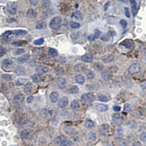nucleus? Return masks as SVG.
Returning a JSON list of instances; mask_svg holds the SVG:
<instances>
[{
	"label": "nucleus",
	"mask_w": 146,
	"mask_h": 146,
	"mask_svg": "<svg viewBox=\"0 0 146 146\" xmlns=\"http://www.w3.org/2000/svg\"><path fill=\"white\" fill-rule=\"evenodd\" d=\"M12 44L15 45V46H22L23 45V42L20 41H17L12 43Z\"/></svg>",
	"instance_id": "53"
},
{
	"label": "nucleus",
	"mask_w": 146,
	"mask_h": 146,
	"mask_svg": "<svg viewBox=\"0 0 146 146\" xmlns=\"http://www.w3.org/2000/svg\"><path fill=\"white\" fill-rule=\"evenodd\" d=\"M82 99L84 100L85 102H92L95 99V97L93 94L92 93H86L82 95Z\"/></svg>",
	"instance_id": "6"
},
{
	"label": "nucleus",
	"mask_w": 146,
	"mask_h": 146,
	"mask_svg": "<svg viewBox=\"0 0 146 146\" xmlns=\"http://www.w3.org/2000/svg\"><path fill=\"white\" fill-rule=\"evenodd\" d=\"M7 11L11 15H14L16 13H17V8L15 6H10L9 8L7 9Z\"/></svg>",
	"instance_id": "36"
},
{
	"label": "nucleus",
	"mask_w": 146,
	"mask_h": 146,
	"mask_svg": "<svg viewBox=\"0 0 146 146\" xmlns=\"http://www.w3.org/2000/svg\"><path fill=\"white\" fill-rule=\"evenodd\" d=\"M61 19L59 17H55L51 19L49 26L51 29L56 30L60 27L61 24Z\"/></svg>",
	"instance_id": "1"
},
{
	"label": "nucleus",
	"mask_w": 146,
	"mask_h": 146,
	"mask_svg": "<svg viewBox=\"0 0 146 146\" xmlns=\"http://www.w3.org/2000/svg\"><path fill=\"white\" fill-rule=\"evenodd\" d=\"M59 98V94L56 91H53L50 94V99L51 102L55 103L58 101Z\"/></svg>",
	"instance_id": "12"
},
{
	"label": "nucleus",
	"mask_w": 146,
	"mask_h": 146,
	"mask_svg": "<svg viewBox=\"0 0 146 146\" xmlns=\"http://www.w3.org/2000/svg\"><path fill=\"white\" fill-rule=\"evenodd\" d=\"M141 70V67L136 64H133L131 65L129 68V72L131 74H135L139 72Z\"/></svg>",
	"instance_id": "8"
},
{
	"label": "nucleus",
	"mask_w": 146,
	"mask_h": 146,
	"mask_svg": "<svg viewBox=\"0 0 146 146\" xmlns=\"http://www.w3.org/2000/svg\"><path fill=\"white\" fill-rule=\"evenodd\" d=\"M140 140L143 142H146V132L144 131L140 135Z\"/></svg>",
	"instance_id": "46"
},
{
	"label": "nucleus",
	"mask_w": 146,
	"mask_h": 146,
	"mask_svg": "<svg viewBox=\"0 0 146 146\" xmlns=\"http://www.w3.org/2000/svg\"><path fill=\"white\" fill-rule=\"evenodd\" d=\"M29 2L33 6H36L38 3V0H29Z\"/></svg>",
	"instance_id": "54"
},
{
	"label": "nucleus",
	"mask_w": 146,
	"mask_h": 146,
	"mask_svg": "<svg viewBox=\"0 0 146 146\" xmlns=\"http://www.w3.org/2000/svg\"><path fill=\"white\" fill-rule=\"evenodd\" d=\"M101 34V32L99 31V30H96L95 32L94 33V35H90L88 36V40L91 41H93L94 40H95L96 38H98L100 36V35Z\"/></svg>",
	"instance_id": "22"
},
{
	"label": "nucleus",
	"mask_w": 146,
	"mask_h": 146,
	"mask_svg": "<svg viewBox=\"0 0 146 146\" xmlns=\"http://www.w3.org/2000/svg\"><path fill=\"white\" fill-rule=\"evenodd\" d=\"M113 56L112 55H109L107 56H106L105 58V59H103V61L105 63H109V62H111L113 60Z\"/></svg>",
	"instance_id": "43"
},
{
	"label": "nucleus",
	"mask_w": 146,
	"mask_h": 146,
	"mask_svg": "<svg viewBox=\"0 0 146 146\" xmlns=\"http://www.w3.org/2000/svg\"><path fill=\"white\" fill-rule=\"evenodd\" d=\"M68 104V100L67 97L64 96L60 100L59 102V106L61 108H65Z\"/></svg>",
	"instance_id": "9"
},
{
	"label": "nucleus",
	"mask_w": 146,
	"mask_h": 146,
	"mask_svg": "<svg viewBox=\"0 0 146 146\" xmlns=\"http://www.w3.org/2000/svg\"><path fill=\"white\" fill-rule=\"evenodd\" d=\"M28 83V79L25 78H19L16 80L15 84L16 85L21 86V85H26Z\"/></svg>",
	"instance_id": "14"
},
{
	"label": "nucleus",
	"mask_w": 146,
	"mask_h": 146,
	"mask_svg": "<svg viewBox=\"0 0 146 146\" xmlns=\"http://www.w3.org/2000/svg\"><path fill=\"white\" fill-rule=\"evenodd\" d=\"M96 108L97 111L100 112H105L107 111L108 107L106 105L98 104L96 105Z\"/></svg>",
	"instance_id": "18"
},
{
	"label": "nucleus",
	"mask_w": 146,
	"mask_h": 146,
	"mask_svg": "<svg viewBox=\"0 0 146 146\" xmlns=\"http://www.w3.org/2000/svg\"><path fill=\"white\" fill-rule=\"evenodd\" d=\"M101 39H102L103 41H107L108 39H109V37H108V35H104L102 36V37H101Z\"/></svg>",
	"instance_id": "56"
},
{
	"label": "nucleus",
	"mask_w": 146,
	"mask_h": 146,
	"mask_svg": "<svg viewBox=\"0 0 146 146\" xmlns=\"http://www.w3.org/2000/svg\"><path fill=\"white\" fill-rule=\"evenodd\" d=\"M0 53H1V56L2 57L3 55H5V54H6V50L5 48H3L1 47V49H0Z\"/></svg>",
	"instance_id": "55"
},
{
	"label": "nucleus",
	"mask_w": 146,
	"mask_h": 146,
	"mask_svg": "<svg viewBox=\"0 0 146 146\" xmlns=\"http://www.w3.org/2000/svg\"><path fill=\"white\" fill-rule=\"evenodd\" d=\"M33 97L32 96H30L28 97V98L27 99V102L28 103H31L33 101Z\"/></svg>",
	"instance_id": "58"
},
{
	"label": "nucleus",
	"mask_w": 146,
	"mask_h": 146,
	"mask_svg": "<svg viewBox=\"0 0 146 146\" xmlns=\"http://www.w3.org/2000/svg\"><path fill=\"white\" fill-rule=\"evenodd\" d=\"M71 108L74 111H77L79 108V104L77 100H73L71 102Z\"/></svg>",
	"instance_id": "27"
},
{
	"label": "nucleus",
	"mask_w": 146,
	"mask_h": 146,
	"mask_svg": "<svg viewBox=\"0 0 146 146\" xmlns=\"http://www.w3.org/2000/svg\"><path fill=\"white\" fill-rule=\"evenodd\" d=\"M113 110L114 111H116V112H118V111H120V110L121 109L120 107V106H114L113 107Z\"/></svg>",
	"instance_id": "57"
},
{
	"label": "nucleus",
	"mask_w": 146,
	"mask_h": 146,
	"mask_svg": "<svg viewBox=\"0 0 146 146\" xmlns=\"http://www.w3.org/2000/svg\"><path fill=\"white\" fill-rule=\"evenodd\" d=\"M124 14H125V16L127 18L130 17V14L129 8H127V7H125V8H124Z\"/></svg>",
	"instance_id": "51"
},
{
	"label": "nucleus",
	"mask_w": 146,
	"mask_h": 146,
	"mask_svg": "<svg viewBox=\"0 0 146 146\" xmlns=\"http://www.w3.org/2000/svg\"><path fill=\"white\" fill-rule=\"evenodd\" d=\"M70 25L71 28L76 29V28H79L81 26V24L79 23L75 22V21H71L70 23Z\"/></svg>",
	"instance_id": "38"
},
{
	"label": "nucleus",
	"mask_w": 146,
	"mask_h": 146,
	"mask_svg": "<svg viewBox=\"0 0 146 146\" xmlns=\"http://www.w3.org/2000/svg\"><path fill=\"white\" fill-rule=\"evenodd\" d=\"M101 75H102V77L104 79H107L111 76V73L108 70H104L101 73Z\"/></svg>",
	"instance_id": "34"
},
{
	"label": "nucleus",
	"mask_w": 146,
	"mask_h": 146,
	"mask_svg": "<svg viewBox=\"0 0 146 146\" xmlns=\"http://www.w3.org/2000/svg\"><path fill=\"white\" fill-rule=\"evenodd\" d=\"M87 139L90 142H94L96 139V135L94 132H90L87 135Z\"/></svg>",
	"instance_id": "24"
},
{
	"label": "nucleus",
	"mask_w": 146,
	"mask_h": 146,
	"mask_svg": "<svg viewBox=\"0 0 146 146\" xmlns=\"http://www.w3.org/2000/svg\"><path fill=\"white\" fill-rule=\"evenodd\" d=\"M50 5L51 3L49 0H44L43 2V6L46 8H49Z\"/></svg>",
	"instance_id": "45"
},
{
	"label": "nucleus",
	"mask_w": 146,
	"mask_h": 146,
	"mask_svg": "<svg viewBox=\"0 0 146 146\" xmlns=\"http://www.w3.org/2000/svg\"><path fill=\"white\" fill-rule=\"evenodd\" d=\"M79 88L77 86H76V85H74V86H73L71 87V88L70 89V90H69V91H70V93L72 94H77L78 92H79Z\"/></svg>",
	"instance_id": "37"
},
{
	"label": "nucleus",
	"mask_w": 146,
	"mask_h": 146,
	"mask_svg": "<svg viewBox=\"0 0 146 146\" xmlns=\"http://www.w3.org/2000/svg\"><path fill=\"white\" fill-rule=\"evenodd\" d=\"M67 139L64 136H59L56 137L54 139V142L57 145L59 146H64V143L66 141Z\"/></svg>",
	"instance_id": "7"
},
{
	"label": "nucleus",
	"mask_w": 146,
	"mask_h": 146,
	"mask_svg": "<svg viewBox=\"0 0 146 146\" xmlns=\"http://www.w3.org/2000/svg\"><path fill=\"white\" fill-rule=\"evenodd\" d=\"M131 111V106L129 104H126L124 105V111L125 112H129Z\"/></svg>",
	"instance_id": "48"
},
{
	"label": "nucleus",
	"mask_w": 146,
	"mask_h": 146,
	"mask_svg": "<svg viewBox=\"0 0 146 146\" xmlns=\"http://www.w3.org/2000/svg\"><path fill=\"white\" fill-rule=\"evenodd\" d=\"M2 64L3 66H9L13 64V61L9 59H6L2 60Z\"/></svg>",
	"instance_id": "32"
},
{
	"label": "nucleus",
	"mask_w": 146,
	"mask_h": 146,
	"mask_svg": "<svg viewBox=\"0 0 146 146\" xmlns=\"http://www.w3.org/2000/svg\"><path fill=\"white\" fill-rule=\"evenodd\" d=\"M110 6V2H108L106 3V5H105V10H107L108 7V6Z\"/></svg>",
	"instance_id": "60"
},
{
	"label": "nucleus",
	"mask_w": 146,
	"mask_h": 146,
	"mask_svg": "<svg viewBox=\"0 0 146 146\" xmlns=\"http://www.w3.org/2000/svg\"><path fill=\"white\" fill-rule=\"evenodd\" d=\"M57 85L60 89L65 88L67 85V82L65 78L63 77H60L57 79Z\"/></svg>",
	"instance_id": "5"
},
{
	"label": "nucleus",
	"mask_w": 146,
	"mask_h": 146,
	"mask_svg": "<svg viewBox=\"0 0 146 146\" xmlns=\"http://www.w3.org/2000/svg\"><path fill=\"white\" fill-rule=\"evenodd\" d=\"M120 24L124 28H126V26H127L128 23H127V21H126V20H125V19H122V20H121L120 21Z\"/></svg>",
	"instance_id": "50"
},
{
	"label": "nucleus",
	"mask_w": 146,
	"mask_h": 146,
	"mask_svg": "<svg viewBox=\"0 0 146 146\" xmlns=\"http://www.w3.org/2000/svg\"><path fill=\"white\" fill-rule=\"evenodd\" d=\"M76 81L78 83L83 84L85 82V77L82 74H78L76 76Z\"/></svg>",
	"instance_id": "31"
},
{
	"label": "nucleus",
	"mask_w": 146,
	"mask_h": 146,
	"mask_svg": "<svg viewBox=\"0 0 146 146\" xmlns=\"http://www.w3.org/2000/svg\"><path fill=\"white\" fill-rule=\"evenodd\" d=\"M32 126L33 124L31 122H29V121L25 122L24 124H23V126H24V128L26 130H28L29 129H30V128L32 127Z\"/></svg>",
	"instance_id": "39"
},
{
	"label": "nucleus",
	"mask_w": 146,
	"mask_h": 146,
	"mask_svg": "<svg viewBox=\"0 0 146 146\" xmlns=\"http://www.w3.org/2000/svg\"><path fill=\"white\" fill-rule=\"evenodd\" d=\"M25 97L24 95L21 94H18L14 98V101L17 105H20L24 100Z\"/></svg>",
	"instance_id": "11"
},
{
	"label": "nucleus",
	"mask_w": 146,
	"mask_h": 146,
	"mask_svg": "<svg viewBox=\"0 0 146 146\" xmlns=\"http://www.w3.org/2000/svg\"><path fill=\"white\" fill-rule=\"evenodd\" d=\"M93 59V56L89 54H87L84 55L83 56H82V60L85 63H90L91 62Z\"/></svg>",
	"instance_id": "20"
},
{
	"label": "nucleus",
	"mask_w": 146,
	"mask_h": 146,
	"mask_svg": "<svg viewBox=\"0 0 146 146\" xmlns=\"http://www.w3.org/2000/svg\"><path fill=\"white\" fill-rule=\"evenodd\" d=\"M71 18L75 19L76 20H82L83 19L82 14L81 13V12L80 11L77 10V11H75L72 13V15H71Z\"/></svg>",
	"instance_id": "13"
},
{
	"label": "nucleus",
	"mask_w": 146,
	"mask_h": 146,
	"mask_svg": "<svg viewBox=\"0 0 146 146\" xmlns=\"http://www.w3.org/2000/svg\"><path fill=\"white\" fill-rule=\"evenodd\" d=\"M121 44L128 49H131L133 47V42L130 40H125Z\"/></svg>",
	"instance_id": "21"
},
{
	"label": "nucleus",
	"mask_w": 146,
	"mask_h": 146,
	"mask_svg": "<svg viewBox=\"0 0 146 146\" xmlns=\"http://www.w3.org/2000/svg\"><path fill=\"white\" fill-rule=\"evenodd\" d=\"M21 137L24 140H30L34 136V132L33 131L25 130L21 132Z\"/></svg>",
	"instance_id": "3"
},
{
	"label": "nucleus",
	"mask_w": 146,
	"mask_h": 146,
	"mask_svg": "<svg viewBox=\"0 0 146 146\" xmlns=\"http://www.w3.org/2000/svg\"><path fill=\"white\" fill-rule=\"evenodd\" d=\"M81 33L80 32H77L72 33L71 35V38L73 41H77L81 38Z\"/></svg>",
	"instance_id": "30"
},
{
	"label": "nucleus",
	"mask_w": 146,
	"mask_h": 146,
	"mask_svg": "<svg viewBox=\"0 0 146 146\" xmlns=\"http://www.w3.org/2000/svg\"><path fill=\"white\" fill-rule=\"evenodd\" d=\"M33 89V85L31 83H28L27 84H26L25 85V86L24 88V90L25 93L30 94V93H31Z\"/></svg>",
	"instance_id": "19"
},
{
	"label": "nucleus",
	"mask_w": 146,
	"mask_h": 146,
	"mask_svg": "<svg viewBox=\"0 0 146 146\" xmlns=\"http://www.w3.org/2000/svg\"><path fill=\"white\" fill-rule=\"evenodd\" d=\"M85 73L86 74V76L89 78V79H94L95 78V74L94 72L93 71L90 70V69H88V70L85 71Z\"/></svg>",
	"instance_id": "25"
},
{
	"label": "nucleus",
	"mask_w": 146,
	"mask_h": 146,
	"mask_svg": "<svg viewBox=\"0 0 146 146\" xmlns=\"http://www.w3.org/2000/svg\"><path fill=\"white\" fill-rule=\"evenodd\" d=\"M129 1L131 4V11H132V15L135 17L137 13V7L136 0H129Z\"/></svg>",
	"instance_id": "10"
},
{
	"label": "nucleus",
	"mask_w": 146,
	"mask_h": 146,
	"mask_svg": "<svg viewBox=\"0 0 146 146\" xmlns=\"http://www.w3.org/2000/svg\"><path fill=\"white\" fill-rule=\"evenodd\" d=\"M108 126L107 124H103L100 126L99 132L101 135H106L107 133Z\"/></svg>",
	"instance_id": "16"
},
{
	"label": "nucleus",
	"mask_w": 146,
	"mask_h": 146,
	"mask_svg": "<svg viewBox=\"0 0 146 146\" xmlns=\"http://www.w3.org/2000/svg\"><path fill=\"white\" fill-rule=\"evenodd\" d=\"M2 77L3 79L6 80V81H11L12 79V76L10 75V74H3Z\"/></svg>",
	"instance_id": "44"
},
{
	"label": "nucleus",
	"mask_w": 146,
	"mask_h": 146,
	"mask_svg": "<svg viewBox=\"0 0 146 146\" xmlns=\"http://www.w3.org/2000/svg\"><path fill=\"white\" fill-rule=\"evenodd\" d=\"M61 71H63V69H62L61 68H56V73L58 74L61 73Z\"/></svg>",
	"instance_id": "59"
},
{
	"label": "nucleus",
	"mask_w": 146,
	"mask_h": 146,
	"mask_svg": "<svg viewBox=\"0 0 146 146\" xmlns=\"http://www.w3.org/2000/svg\"><path fill=\"white\" fill-rule=\"evenodd\" d=\"M28 15L30 16V17H36V12L35 10H33L32 9H29V10L28 11Z\"/></svg>",
	"instance_id": "47"
},
{
	"label": "nucleus",
	"mask_w": 146,
	"mask_h": 146,
	"mask_svg": "<svg viewBox=\"0 0 146 146\" xmlns=\"http://www.w3.org/2000/svg\"><path fill=\"white\" fill-rule=\"evenodd\" d=\"M114 123L117 126H120L123 123V119L119 113H114L113 115Z\"/></svg>",
	"instance_id": "4"
},
{
	"label": "nucleus",
	"mask_w": 146,
	"mask_h": 146,
	"mask_svg": "<svg viewBox=\"0 0 146 146\" xmlns=\"http://www.w3.org/2000/svg\"><path fill=\"white\" fill-rule=\"evenodd\" d=\"M15 72L18 76H24L26 73V71L24 67L18 66L15 70Z\"/></svg>",
	"instance_id": "17"
},
{
	"label": "nucleus",
	"mask_w": 146,
	"mask_h": 146,
	"mask_svg": "<svg viewBox=\"0 0 146 146\" xmlns=\"http://www.w3.org/2000/svg\"><path fill=\"white\" fill-rule=\"evenodd\" d=\"M84 126L88 129H91L94 126V123L91 119H87L84 123Z\"/></svg>",
	"instance_id": "28"
},
{
	"label": "nucleus",
	"mask_w": 146,
	"mask_h": 146,
	"mask_svg": "<svg viewBox=\"0 0 146 146\" xmlns=\"http://www.w3.org/2000/svg\"><path fill=\"white\" fill-rule=\"evenodd\" d=\"M15 35L14 32L12 31H6L2 34L1 37V42L3 43H6L11 40V39L13 37V36Z\"/></svg>",
	"instance_id": "2"
},
{
	"label": "nucleus",
	"mask_w": 146,
	"mask_h": 146,
	"mask_svg": "<svg viewBox=\"0 0 146 146\" xmlns=\"http://www.w3.org/2000/svg\"><path fill=\"white\" fill-rule=\"evenodd\" d=\"M14 35L16 36H24L27 33V32L24 30H14L13 31Z\"/></svg>",
	"instance_id": "29"
},
{
	"label": "nucleus",
	"mask_w": 146,
	"mask_h": 146,
	"mask_svg": "<svg viewBox=\"0 0 146 146\" xmlns=\"http://www.w3.org/2000/svg\"><path fill=\"white\" fill-rule=\"evenodd\" d=\"M49 54L51 57L55 58V57H56L57 56H58V52L55 49L50 48L49 49Z\"/></svg>",
	"instance_id": "33"
},
{
	"label": "nucleus",
	"mask_w": 146,
	"mask_h": 146,
	"mask_svg": "<svg viewBox=\"0 0 146 146\" xmlns=\"http://www.w3.org/2000/svg\"><path fill=\"white\" fill-rule=\"evenodd\" d=\"M57 63L60 64H64L66 63V58L63 56L59 57L56 60Z\"/></svg>",
	"instance_id": "42"
},
{
	"label": "nucleus",
	"mask_w": 146,
	"mask_h": 146,
	"mask_svg": "<svg viewBox=\"0 0 146 146\" xmlns=\"http://www.w3.org/2000/svg\"><path fill=\"white\" fill-rule=\"evenodd\" d=\"M33 81L35 83H38L41 82L42 80V76L41 75L40 73H37L33 74L32 77Z\"/></svg>",
	"instance_id": "26"
},
{
	"label": "nucleus",
	"mask_w": 146,
	"mask_h": 146,
	"mask_svg": "<svg viewBox=\"0 0 146 146\" xmlns=\"http://www.w3.org/2000/svg\"><path fill=\"white\" fill-rule=\"evenodd\" d=\"M83 65H77V66H75V70L76 71H77V72H78V71H81L82 70H83Z\"/></svg>",
	"instance_id": "52"
},
{
	"label": "nucleus",
	"mask_w": 146,
	"mask_h": 146,
	"mask_svg": "<svg viewBox=\"0 0 146 146\" xmlns=\"http://www.w3.org/2000/svg\"><path fill=\"white\" fill-rule=\"evenodd\" d=\"M25 52V49H18L14 51V54L15 55H20Z\"/></svg>",
	"instance_id": "40"
},
{
	"label": "nucleus",
	"mask_w": 146,
	"mask_h": 146,
	"mask_svg": "<svg viewBox=\"0 0 146 146\" xmlns=\"http://www.w3.org/2000/svg\"><path fill=\"white\" fill-rule=\"evenodd\" d=\"M44 42V38H41L38 39V40H35L34 42H33V44H35V45H41V44L43 43Z\"/></svg>",
	"instance_id": "41"
},
{
	"label": "nucleus",
	"mask_w": 146,
	"mask_h": 146,
	"mask_svg": "<svg viewBox=\"0 0 146 146\" xmlns=\"http://www.w3.org/2000/svg\"><path fill=\"white\" fill-rule=\"evenodd\" d=\"M99 100L100 101H104V102H106V101H108V100H109L110 99H109V98H108L106 96L102 95L99 97Z\"/></svg>",
	"instance_id": "49"
},
{
	"label": "nucleus",
	"mask_w": 146,
	"mask_h": 146,
	"mask_svg": "<svg viewBox=\"0 0 146 146\" xmlns=\"http://www.w3.org/2000/svg\"><path fill=\"white\" fill-rule=\"evenodd\" d=\"M30 58V55L28 54H25L24 55L21 56L20 57H19V58H18V61L20 63H23L24 62H25L26 61L29 59Z\"/></svg>",
	"instance_id": "23"
},
{
	"label": "nucleus",
	"mask_w": 146,
	"mask_h": 146,
	"mask_svg": "<svg viewBox=\"0 0 146 146\" xmlns=\"http://www.w3.org/2000/svg\"><path fill=\"white\" fill-rule=\"evenodd\" d=\"M37 72L40 74L47 73L49 71V68L46 66H39L36 69Z\"/></svg>",
	"instance_id": "15"
},
{
	"label": "nucleus",
	"mask_w": 146,
	"mask_h": 146,
	"mask_svg": "<svg viewBox=\"0 0 146 146\" xmlns=\"http://www.w3.org/2000/svg\"><path fill=\"white\" fill-rule=\"evenodd\" d=\"M46 26H47V25H46L45 21H41L37 24L36 28H37V29H43V28H45L46 27Z\"/></svg>",
	"instance_id": "35"
}]
</instances>
